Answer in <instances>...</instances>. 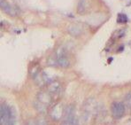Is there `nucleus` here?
Here are the masks:
<instances>
[{"label": "nucleus", "instance_id": "5", "mask_svg": "<svg viewBox=\"0 0 131 125\" xmlns=\"http://www.w3.org/2000/svg\"><path fill=\"white\" fill-rule=\"evenodd\" d=\"M111 112L115 119H120L125 114V106L121 102H113L111 106Z\"/></svg>", "mask_w": 131, "mask_h": 125}, {"label": "nucleus", "instance_id": "9", "mask_svg": "<svg viewBox=\"0 0 131 125\" xmlns=\"http://www.w3.org/2000/svg\"><path fill=\"white\" fill-rule=\"evenodd\" d=\"M126 102H127V105H128V107H131V95H128V96H127Z\"/></svg>", "mask_w": 131, "mask_h": 125}, {"label": "nucleus", "instance_id": "3", "mask_svg": "<svg viewBox=\"0 0 131 125\" xmlns=\"http://www.w3.org/2000/svg\"><path fill=\"white\" fill-rule=\"evenodd\" d=\"M61 125H78V120L76 118L74 107L69 106L66 107V112Z\"/></svg>", "mask_w": 131, "mask_h": 125}, {"label": "nucleus", "instance_id": "4", "mask_svg": "<svg viewBox=\"0 0 131 125\" xmlns=\"http://www.w3.org/2000/svg\"><path fill=\"white\" fill-rule=\"evenodd\" d=\"M0 5H1L2 10L5 12L6 14L10 15V16L15 17L17 15L20 14V9L14 5V4H11L7 0H1L0 2Z\"/></svg>", "mask_w": 131, "mask_h": 125}, {"label": "nucleus", "instance_id": "2", "mask_svg": "<svg viewBox=\"0 0 131 125\" xmlns=\"http://www.w3.org/2000/svg\"><path fill=\"white\" fill-rule=\"evenodd\" d=\"M53 60L57 66L61 68H67L70 64L67 50L62 47H59V49L56 50L53 54Z\"/></svg>", "mask_w": 131, "mask_h": 125}, {"label": "nucleus", "instance_id": "7", "mask_svg": "<svg viewBox=\"0 0 131 125\" xmlns=\"http://www.w3.org/2000/svg\"><path fill=\"white\" fill-rule=\"evenodd\" d=\"M26 125H48L44 119H33L27 122Z\"/></svg>", "mask_w": 131, "mask_h": 125}, {"label": "nucleus", "instance_id": "8", "mask_svg": "<svg viewBox=\"0 0 131 125\" xmlns=\"http://www.w3.org/2000/svg\"><path fill=\"white\" fill-rule=\"evenodd\" d=\"M68 30H69V32H70V34L73 35V36H77V35L81 34L82 32L81 27L77 26V25H73V26H71Z\"/></svg>", "mask_w": 131, "mask_h": 125}, {"label": "nucleus", "instance_id": "1", "mask_svg": "<svg viewBox=\"0 0 131 125\" xmlns=\"http://www.w3.org/2000/svg\"><path fill=\"white\" fill-rule=\"evenodd\" d=\"M1 125H15V115L13 109L7 104L3 103L0 108Z\"/></svg>", "mask_w": 131, "mask_h": 125}, {"label": "nucleus", "instance_id": "6", "mask_svg": "<svg viewBox=\"0 0 131 125\" xmlns=\"http://www.w3.org/2000/svg\"><path fill=\"white\" fill-rule=\"evenodd\" d=\"M65 112H66L65 107H63L60 104H56L55 106L52 107L50 114L51 115V117H52L54 120H59V119L64 117Z\"/></svg>", "mask_w": 131, "mask_h": 125}]
</instances>
